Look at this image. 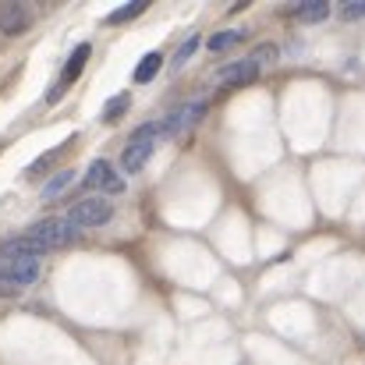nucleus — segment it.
<instances>
[{"label":"nucleus","instance_id":"obj_1","mask_svg":"<svg viewBox=\"0 0 365 365\" xmlns=\"http://www.w3.org/2000/svg\"><path fill=\"white\" fill-rule=\"evenodd\" d=\"M29 238H36V242L50 252V248H64V245L75 242V238H78V227H75L68 217H46V220H36V224L29 227Z\"/></svg>","mask_w":365,"mask_h":365},{"label":"nucleus","instance_id":"obj_2","mask_svg":"<svg viewBox=\"0 0 365 365\" xmlns=\"http://www.w3.org/2000/svg\"><path fill=\"white\" fill-rule=\"evenodd\" d=\"M110 217H114V202H107V199H100V195H89V199L75 202L71 213H68V220H71L75 227H82V231H89V227H103Z\"/></svg>","mask_w":365,"mask_h":365},{"label":"nucleus","instance_id":"obj_3","mask_svg":"<svg viewBox=\"0 0 365 365\" xmlns=\"http://www.w3.org/2000/svg\"><path fill=\"white\" fill-rule=\"evenodd\" d=\"M89 53H93V46L89 43H82V46H75V53L68 57V64H64V75L57 78V86L50 89V96H46V103H57L61 96H64V89L71 86V82H78V75H82V68L89 64Z\"/></svg>","mask_w":365,"mask_h":365},{"label":"nucleus","instance_id":"obj_4","mask_svg":"<svg viewBox=\"0 0 365 365\" xmlns=\"http://www.w3.org/2000/svg\"><path fill=\"white\" fill-rule=\"evenodd\" d=\"M39 277V259H0V280L11 287H25Z\"/></svg>","mask_w":365,"mask_h":365},{"label":"nucleus","instance_id":"obj_5","mask_svg":"<svg viewBox=\"0 0 365 365\" xmlns=\"http://www.w3.org/2000/svg\"><path fill=\"white\" fill-rule=\"evenodd\" d=\"M86 188H103L107 195H121L124 181L114 174V167L107 160H93L89 163V174H86Z\"/></svg>","mask_w":365,"mask_h":365},{"label":"nucleus","instance_id":"obj_6","mask_svg":"<svg viewBox=\"0 0 365 365\" xmlns=\"http://www.w3.org/2000/svg\"><path fill=\"white\" fill-rule=\"evenodd\" d=\"M29 21H32V11L21 0H11L0 7V32L4 36H21L29 29Z\"/></svg>","mask_w":365,"mask_h":365},{"label":"nucleus","instance_id":"obj_7","mask_svg":"<svg viewBox=\"0 0 365 365\" xmlns=\"http://www.w3.org/2000/svg\"><path fill=\"white\" fill-rule=\"evenodd\" d=\"M206 114V100H195V103H185L181 110H174L167 121H163V138H174V135H181L188 124H195L199 118Z\"/></svg>","mask_w":365,"mask_h":365},{"label":"nucleus","instance_id":"obj_8","mask_svg":"<svg viewBox=\"0 0 365 365\" xmlns=\"http://www.w3.org/2000/svg\"><path fill=\"white\" fill-rule=\"evenodd\" d=\"M46 248L29 238V235H18V238H4L0 242V259H39Z\"/></svg>","mask_w":365,"mask_h":365},{"label":"nucleus","instance_id":"obj_9","mask_svg":"<svg viewBox=\"0 0 365 365\" xmlns=\"http://www.w3.org/2000/svg\"><path fill=\"white\" fill-rule=\"evenodd\" d=\"M217 78H220L224 86H248V82H255V78H259V64L248 57V61H238V64L224 68Z\"/></svg>","mask_w":365,"mask_h":365},{"label":"nucleus","instance_id":"obj_10","mask_svg":"<svg viewBox=\"0 0 365 365\" xmlns=\"http://www.w3.org/2000/svg\"><path fill=\"white\" fill-rule=\"evenodd\" d=\"M153 149H156V142H128V149H124V156H121V167L128 174H138L149 163Z\"/></svg>","mask_w":365,"mask_h":365},{"label":"nucleus","instance_id":"obj_11","mask_svg":"<svg viewBox=\"0 0 365 365\" xmlns=\"http://www.w3.org/2000/svg\"><path fill=\"white\" fill-rule=\"evenodd\" d=\"M327 14H330V4H327V0H305V4H298V7H294V18H298V21H305V25L323 21Z\"/></svg>","mask_w":365,"mask_h":365},{"label":"nucleus","instance_id":"obj_12","mask_svg":"<svg viewBox=\"0 0 365 365\" xmlns=\"http://www.w3.org/2000/svg\"><path fill=\"white\" fill-rule=\"evenodd\" d=\"M160 68H163V53H156V50H153V53H145V57L138 61V68H135V82H138V86L153 82Z\"/></svg>","mask_w":365,"mask_h":365},{"label":"nucleus","instance_id":"obj_13","mask_svg":"<svg viewBox=\"0 0 365 365\" xmlns=\"http://www.w3.org/2000/svg\"><path fill=\"white\" fill-rule=\"evenodd\" d=\"M57 156H61V149H50V153H43L39 160H32V163H29L25 178H29V181H39V178H43V174H46V170L57 163Z\"/></svg>","mask_w":365,"mask_h":365},{"label":"nucleus","instance_id":"obj_14","mask_svg":"<svg viewBox=\"0 0 365 365\" xmlns=\"http://www.w3.org/2000/svg\"><path fill=\"white\" fill-rule=\"evenodd\" d=\"M245 32L242 29H227V32H217V36H210L206 39V46L213 50V53H220V50H227V46H235V43H242Z\"/></svg>","mask_w":365,"mask_h":365},{"label":"nucleus","instance_id":"obj_15","mask_svg":"<svg viewBox=\"0 0 365 365\" xmlns=\"http://www.w3.org/2000/svg\"><path fill=\"white\" fill-rule=\"evenodd\" d=\"M145 4H149V0H131V4H124V7H118V11H110V14H107V21H110V25L131 21V18H138V14L145 11Z\"/></svg>","mask_w":365,"mask_h":365},{"label":"nucleus","instance_id":"obj_16","mask_svg":"<svg viewBox=\"0 0 365 365\" xmlns=\"http://www.w3.org/2000/svg\"><path fill=\"white\" fill-rule=\"evenodd\" d=\"M128 103H131V96H128V93H121V96H114V100H110V103L103 107V121H107V124H114V121H118V118L124 114V110H128Z\"/></svg>","mask_w":365,"mask_h":365},{"label":"nucleus","instance_id":"obj_17","mask_svg":"<svg viewBox=\"0 0 365 365\" xmlns=\"http://www.w3.org/2000/svg\"><path fill=\"white\" fill-rule=\"evenodd\" d=\"M71 181H75V170H61V174H57V178H53V181L43 188V195H46V199H57V195H61V192H64Z\"/></svg>","mask_w":365,"mask_h":365},{"label":"nucleus","instance_id":"obj_18","mask_svg":"<svg viewBox=\"0 0 365 365\" xmlns=\"http://www.w3.org/2000/svg\"><path fill=\"white\" fill-rule=\"evenodd\" d=\"M195 50H199V36H192V39H185V43H181V50L174 53V68H185V61H188V57H192Z\"/></svg>","mask_w":365,"mask_h":365},{"label":"nucleus","instance_id":"obj_19","mask_svg":"<svg viewBox=\"0 0 365 365\" xmlns=\"http://www.w3.org/2000/svg\"><path fill=\"white\" fill-rule=\"evenodd\" d=\"M341 18H344V21H362L365 18V0H348V4L341 7Z\"/></svg>","mask_w":365,"mask_h":365},{"label":"nucleus","instance_id":"obj_20","mask_svg":"<svg viewBox=\"0 0 365 365\" xmlns=\"http://www.w3.org/2000/svg\"><path fill=\"white\" fill-rule=\"evenodd\" d=\"M252 61H255V64H269V61H277V46H273V43H262V46H255Z\"/></svg>","mask_w":365,"mask_h":365},{"label":"nucleus","instance_id":"obj_21","mask_svg":"<svg viewBox=\"0 0 365 365\" xmlns=\"http://www.w3.org/2000/svg\"><path fill=\"white\" fill-rule=\"evenodd\" d=\"M14 294H18V287H11V284L0 280V298H14Z\"/></svg>","mask_w":365,"mask_h":365}]
</instances>
